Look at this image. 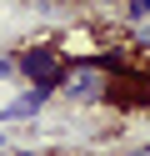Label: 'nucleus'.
<instances>
[{
	"label": "nucleus",
	"mask_w": 150,
	"mask_h": 156,
	"mask_svg": "<svg viewBox=\"0 0 150 156\" xmlns=\"http://www.w3.org/2000/svg\"><path fill=\"white\" fill-rule=\"evenodd\" d=\"M115 61H70L65 81H60V96L75 106H100L115 96Z\"/></svg>",
	"instance_id": "f257e3e1"
},
{
	"label": "nucleus",
	"mask_w": 150,
	"mask_h": 156,
	"mask_svg": "<svg viewBox=\"0 0 150 156\" xmlns=\"http://www.w3.org/2000/svg\"><path fill=\"white\" fill-rule=\"evenodd\" d=\"M15 71H20V81L40 86V91H60V81H65L70 61H65V51H60V45L35 41V45H25V51L15 55Z\"/></svg>",
	"instance_id": "f03ea898"
},
{
	"label": "nucleus",
	"mask_w": 150,
	"mask_h": 156,
	"mask_svg": "<svg viewBox=\"0 0 150 156\" xmlns=\"http://www.w3.org/2000/svg\"><path fill=\"white\" fill-rule=\"evenodd\" d=\"M50 96H55V91H40V86H30L25 96H15L10 106H0V126H15V121H35V116H40V106H45Z\"/></svg>",
	"instance_id": "7ed1b4c3"
},
{
	"label": "nucleus",
	"mask_w": 150,
	"mask_h": 156,
	"mask_svg": "<svg viewBox=\"0 0 150 156\" xmlns=\"http://www.w3.org/2000/svg\"><path fill=\"white\" fill-rule=\"evenodd\" d=\"M125 20H150V0H125Z\"/></svg>",
	"instance_id": "20e7f679"
},
{
	"label": "nucleus",
	"mask_w": 150,
	"mask_h": 156,
	"mask_svg": "<svg viewBox=\"0 0 150 156\" xmlns=\"http://www.w3.org/2000/svg\"><path fill=\"white\" fill-rule=\"evenodd\" d=\"M10 76H15V55H5V51H0V81H10Z\"/></svg>",
	"instance_id": "39448f33"
},
{
	"label": "nucleus",
	"mask_w": 150,
	"mask_h": 156,
	"mask_svg": "<svg viewBox=\"0 0 150 156\" xmlns=\"http://www.w3.org/2000/svg\"><path fill=\"white\" fill-rule=\"evenodd\" d=\"M120 156H150V141H145V146H125Z\"/></svg>",
	"instance_id": "423d86ee"
},
{
	"label": "nucleus",
	"mask_w": 150,
	"mask_h": 156,
	"mask_svg": "<svg viewBox=\"0 0 150 156\" xmlns=\"http://www.w3.org/2000/svg\"><path fill=\"white\" fill-rule=\"evenodd\" d=\"M10 156H45V151H10Z\"/></svg>",
	"instance_id": "0eeeda50"
},
{
	"label": "nucleus",
	"mask_w": 150,
	"mask_h": 156,
	"mask_svg": "<svg viewBox=\"0 0 150 156\" xmlns=\"http://www.w3.org/2000/svg\"><path fill=\"white\" fill-rule=\"evenodd\" d=\"M0 146H5V131H0Z\"/></svg>",
	"instance_id": "6e6552de"
}]
</instances>
